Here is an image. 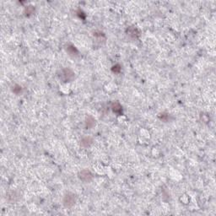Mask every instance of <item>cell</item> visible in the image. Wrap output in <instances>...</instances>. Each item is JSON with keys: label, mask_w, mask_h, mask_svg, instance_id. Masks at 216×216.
Wrapping results in <instances>:
<instances>
[{"label": "cell", "mask_w": 216, "mask_h": 216, "mask_svg": "<svg viewBox=\"0 0 216 216\" xmlns=\"http://www.w3.org/2000/svg\"><path fill=\"white\" fill-rule=\"evenodd\" d=\"M74 77V74L70 70V69H63L62 70V74H61V78L64 80L65 82H68L72 80Z\"/></svg>", "instance_id": "6da1fadb"}, {"label": "cell", "mask_w": 216, "mask_h": 216, "mask_svg": "<svg viewBox=\"0 0 216 216\" xmlns=\"http://www.w3.org/2000/svg\"><path fill=\"white\" fill-rule=\"evenodd\" d=\"M79 177L80 178V180H82L83 182H91V179H92V174L88 170H83L82 171L79 172Z\"/></svg>", "instance_id": "7a4b0ae2"}, {"label": "cell", "mask_w": 216, "mask_h": 216, "mask_svg": "<svg viewBox=\"0 0 216 216\" xmlns=\"http://www.w3.org/2000/svg\"><path fill=\"white\" fill-rule=\"evenodd\" d=\"M74 203H75V197L74 194L69 193V194L65 195L64 199H63V204L65 207H71L74 205Z\"/></svg>", "instance_id": "3957f363"}, {"label": "cell", "mask_w": 216, "mask_h": 216, "mask_svg": "<svg viewBox=\"0 0 216 216\" xmlns=\"http://www.w3.org/2000/svg\"><path fill=\"white\" fill-rule=\"evenodd\" d=\"M93 142L92 138L91 137H85V138H83L82 140H81V145L83 147L87 148L89 146H91V144Z\"/></svg>", "instance_id": "277c9868"}, {"label": "cell", "mask_w": 216, "mask_h": 216, "mask_svg": "<svg viewBox=\"0 0 216 216\" xmlns=\"http://www.w3.org/2000/svg\"><path fill=\"white\" fill-rule=\"evenodd\" d=\"M85 123H86L87 128H92V127H94V126L95 125V120L92 117H87Z\"/></svg>", "instance_id": "5b68a950"}, {"label": "cell", "mask_w": 216, "mask_h": 216, "mask_svg": "<svg viewBox=\"0 0 216 216\" xmlns=\"http://www.w3.org/2000/svg\"><path fill=\"white\" fill-rule=\"evenodd\" d=\"M113 110L114 111V113H121L122 106H120V104L117 103V102H114V103L113 104Z\"/></svg>", "instance_id": "8992f818"}]
</instances>
